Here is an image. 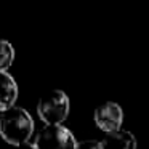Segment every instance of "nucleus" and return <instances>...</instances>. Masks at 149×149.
<instances>
[{
    "mask_svg": "<svg viewBox=\"0 0 149 149\" xmlns=\"http://www.w3.org/2000/svg\"><path fill=\"white\" fill-rule=\"evenodd\" d=\"M34 133V120L26 109L15 106L0 114V136L5 143L21 146L29 141Z\"/></svg>",
    "mask_w": 149,
    "mask_h": 149,
    "instance_id": "nucleus-1",
    "label": "nucleus"
},
{
    "mask_svg": "<svg viewBox=\"0 0 149 149\" xmlns=\"http://www.w3.org/2000/svg\"><path fill=\"white\" fill-rule=\"evenodd\" d=\"M69 96L63 90L45 93L37 103V114L45 125H61L69 116Z\"/></svg>",
    "mask_w": 149,
    "mask_h": 149,
    "instance_id": "nucleus-2",
    "label": "nucleus"
},
{
    "mask_svg": "<svg viewBox=\"0 0 149 149\" xmlns=\"http://www.w3.org/2000/svg\"><path fill=\"white\" fill-rule=\"evenodd\" d=\"M37 149H75L77 139L64 125H45L36 136Z\"/></svg>",
    "mask_w": 149,
    "mask_h": 149,
    "instance_id": "nucleus-3",
    "label": "nucleus"
},
{
    "mask_svg": "<svg viewBox=\"0 0 149 149\" xmlns=\"http://www.w3.org/2000/svg\"><path fill=\"white\" fill-rule=\"evenodd\" d=\"M123 122V111L114 101L103 103L95 109V123L98 128L106 133H114L119 132Z\"/></svg>",
    "mask_w": 149,
    "mask_h": 149,
    "instance_id": "nucleus-4",
    "label": "nucleus"
},
{
    "mask_svg": "<svg viewBox=\"0 0 149 149\" xmlns=\"http://www.w3.org/2000/svg\"><path fill=\"white\" fill-rule=\"evenodd\" d=\"M18 100V84L11 74L0 72V114L15 107Z\"/></svg>",
    "mask_w": 149,
    "mask_h": 149,
    "instance_id": "nucleus-5",
    "label": "nucleus"
},
{
    "mask_svg": "<svg viewBox=\"0 0 149 149\" xmlns=\"http://www.w3.org/2000/svg\"><path fill=\"white\" fill-rule=\"evenodd\" d=\"M103 149H136L138 143L132 132L119 130L114 133H107L106 138L101 141Z\"/></svg>",
    "mask_w": 149,
    "mask_h": 149,
    "instance_id": "nucleus-6",
    "label": "nucleus"
},
{
    "mask_svg": "<svg viewBox=\"0 0 149 149\" xmlns=\"http://www.w3.org/2000/svg\"><path fill=\"white\" fill-rule=\"evenodd\" d=\"M15 61V48L8 40H0V72H7V69Z\"/></svg>",
    "mask_w": 149,
    "mask_h": 149,
    "instance_id": "nucleus-7",
    "label": "nucleus"
},
{
    "mask_svg": "<svg viewBox=\"0 0 149 149\" xmlns=\"http://www.w3.org/2000/svg\"><path fill=\"white\" fill-rule=\"evenodd\" d=\"M75 149H103L101 148V141H95V139H87V141L77 143Z\"/></svg>",
    "mask_w": 149,
    "mask_h": 149,
    "instance_id": "nucleus-8",
    "label": "nucleus"
},
{
    "mask_svg": "<svg viewBox=\"0 0 149 149\" xmlns=\"http://www.w3.org/2000/svg\"><path fill=\"white\" fill-rule=\"evenodd\" d=\"M16 149H37V146L34 144V143H24V144H21V146H18Z\"/></svg>",
    "mask_w": 149,
    "mask_h": 149,
    "instance_id": "nucleus-9",
    "label": "nucleus"
}]
</instances>
